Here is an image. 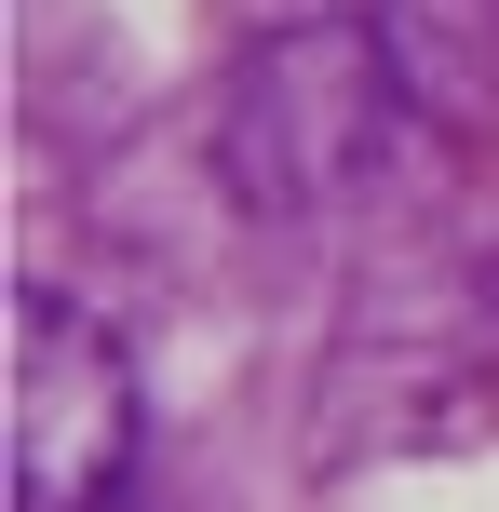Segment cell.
I'll use <instances>...</instances> for the list:
<instances>
[{"instance_id": "6da1fadb", "label": "cell", "mask_w": 499, "mask_h": 512, "mask_svg": "<svg viewBox=\"0 0 499 512\" xmlns=\"http://www.w3.org/2000/svg\"><path fill=\"white\" fill-rule=\"evenodd\" d=\"M405 135V95L378 68L365 14H311L243 41V68L216 81V176L257 216H324L378 176V149Z\"/></svg>"}, {"instance_id": "7a4b0ae2", "label": "cell", "mask_w": 499, "mask_h": 512, "mask_svg": "<svg viewBox=\"0 0 499 512\" xmlns=\"http://www.w3.org/2000/svg\"><path fill=\"white\" fill-rule=\"evenodd\" d=\"M135 445H149L135 351L68 283H14V324H0V486H14V512H108L135 486Z\"/></svg>"}, {"instance_id": "3957f363", "label": "cell", "mask_w": 499, "mask_h": 512, "mask_svg": "<svg viewBox=\"0 0 499 512\" xmlns=\"http://www.w3.org/2000/svg\"><path fill=\"white\" fill-rule=\"evenodd\" d=\"M365 41L419 135H499V0H365Z\"/></svg>"}]
</instances>
